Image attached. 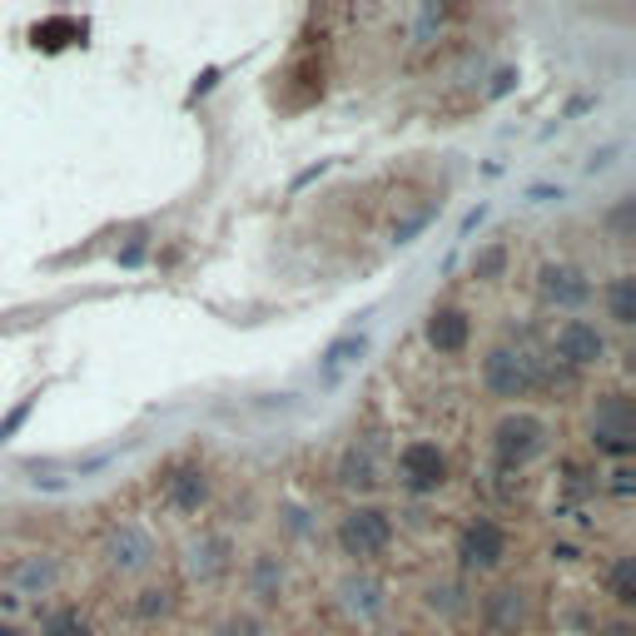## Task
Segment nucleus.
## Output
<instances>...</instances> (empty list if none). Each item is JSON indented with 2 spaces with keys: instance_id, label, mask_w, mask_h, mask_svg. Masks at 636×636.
I'll list each match as a JSON object with an SVG mask.
<instances>
[{
  "instance_id": "1",
  "label": "nucleus",
  "mask_w": 636,
  "mask_h": 636,
  "mask_svg": "<svg viewBox=\"0 0 636 636\" xmlns=\"http://www.w3.org/2000/svg\"><path fill=\"white\" fill-rule=\"evenodd\" d=\"M477 384H483L487 398L507 403V408H523V398L553 394L557 388V364L553 358H537L527 344H493L483 354Z\"/></svg>"
},
{
  "instance_id": "2",
  "label": "nucleus",
  "mask_w": 636,
  "mask_h": 636,
  "mask_svg": "<svg viewBox=\"0 0 636 636\" xmlns=\"http://www.w3.org/2000/svg\"><path fill=\"white\" fill-rule=\"evenodd\" d=\"M553 438H557V428L537 408H507L503 418L493 423V458L503 463L507 473H523V468H533L537 458L553 453Z\"/></svg>"
},
{
  "instance_id": "3",
  "label": "nucleus",
  "mask_w": 636,
  "mask_h": 636,
  "mask_svg": "<svg viewBox=\"0 0 636 636\" xmlns=\"http://www.w3.org/2000/svg\"><path fill=\"white\" fill-rule=\"evenodd\" d=\"M334 543H338V553H344V557H354L358 567H368V562H378V557L394 553L398 523H394V513H388V507L358 503V507H348V513L338 517Z\"/></svg>"
},
{
  "instance_id": "4",
  "label": "nucleus",
  "mask_w": 636,
  "mask_h": 636,
  "mask_svg": "<svg viewBox=\"0 0 636 636\" xmlns=\"http://www.w3.org/2000/svg\"><path fill=\"white\" fill-rule=\"evenodd\" d=\"M513 562V533L503 517H468V527L458 533V567L468 577H493Z\"/></svg>"
},
{
  "instance_id": "5",
  "label": "nucleus",
  "mask_w": 636,
  "mask_h": 636,
  "mask_svg": "<svg viewBox=\"0 0 636 636\" xmlns=\"http://www.w3.org/2000/svg\"><path fill=\"white\" fill-rule=\"evenodd\" d=\"M547 348H553V364L562 374H587V368H602L612 354L607 334H602L592 318L582 314H567L562 324H553V338H547Z\"/></svg>"
},
{
  "instance_id": "6",
  "label": "nucleus",
  "mask_w": 636,
  "mask_h": 636,
  "mask_svg": "<svg viewBox=\"0 0 636 636\" xmlns=\"http://www.w3.org/2000/svg\"><path fill=\"white\" fill-rule=\"evenodd\" d=\"M394 473H398V487L408 497H433V493H443L448 487V453H443V443L438 438H408L398 448V463H394Z\"/></svg>"
},
{
  "instance_id": "7",
  "label": "nucleus",
  "mask_w": 636,
  "mask_h": 636,
  "mask_svg": "<svg viewBox=\"0 0 636 636\" xmlns=\"http://www.w3.org/2000/svg\"><path fill=\"white\" fill-rule=\"evenodd\" d=\"M100 557L115 577H145V572L159 562V537L140 523V517H120V523L105 533Z\"/></svg>"
},
{
  "instance_id": "8",
  "label": "nucleus",
  "mask_w": 636,
  "mask_h": 636,
  "mask_svg": "<svg viewBox=\"0 0 636 636\" xmlns=\"http://www.w3.org/2000/svg\"><path fill=\"white\" fill-rule=\"evenodd\" d=\"M533 289H537V304H543V309H562V314H577L582 304L597 294L587 279V269H582V264H567V259L537 264Z\"/></svg>"
},
{
  "instance_id": "9",
  "label": "nucleus",
  "mask_w": 636,
  "mask_h": 636,
  "mask_svg": "<svg viewBox=\"0 0 636 636\" xmlns=\"http://www.w3.org/2000/svg\"><path fill=\"white\" fill-rule=\"evenodd\" d=\"M587 443L592 453H607V458H632V398L622 388L617 394H597Z\"/></svg>"
},
{
  "instance_id": "10",
  "label": "nucleus",
  "mask_w": 636,
  "mask_h": 636,
  "mask_svg": "<svg viewBox=\"0 0 636 636\" xmlns=\"http://www.w3.org/2000/svg\"><path fill=\"white\" fill-rule=\"evenodd\" d=\"M477 622H483V636H523L527 587L523 582H497V587L483 597V607H477Z\"/></svg>"
},
{
  "instance_id": "11",
  "label": "nucleus",
  "mask_w": 636,
  "mask_h": 636,
  "mask_svg": "<svg viewBox=\"0 0 636 636\" xmlns=\"http://www.w3.org/2000/svg\"><path fill=\"white\" fill-rule=\"evenodd\" d=\"M473 314L458 309V304H438V309H428V318H423V338H428V348L438 358H463L473 348Z\"/></svg>"
},
{
  "instance_id": "12",
  "label": "nucleus",
  "mask_w": 636,
  "mask_h": 636,
  "mask_svg": "<svg viewBox=\"0 0 636 636\" xmlns=\"http://www.w3.org/2000/svg\"><path fill=\"white\" fill-rule=\"evenodd\" d=\"M239 567V553H235V537L229 533H199L195 543L185 547V572L195 582H219V577H229V572Z\"/></svg>"
},
{
  "instance_id": "13",
  "label": "nucleus",
  "mask_w": 636,
  "mask_h": 636,
  "mask_svg": "<svg viewBox=\"0 0 636 636\" xmlns=\"http://www.w3.org/2000/svg\"><path fill=\"white\" fill-rule=\"evenodd\" d=\"M60 582H66V562L56 553H26L10 567V587H16L20 597H56Z\"/></svg>"
},
{
  "instance_id": "14",
  "label": "nucleus",
  "mask_w": 636,
  "mask_h": 636,
  "mask_svg": "<svg viewBox=\"0 0 636 636\" xmlns=\"http://www.w3.org/2000/svg\"><path fill=\"white\" fill-rule=\"evenodd\" d=\"M209 503V473L199 468V463H179V468H169L165 477V507L179 517H195L205 513Z\"/></svg>"
},
{
  "instance_id": "15",
  "label": "nucleus",
  "mask_w": 636,
  "mask_h": 636,
  "mask_svg": "<svg viewBox=\"0 0 636 636\" xmlns=\"http://www.w3.org/2000/svg\"><path fill=\"white\" fill-rule=\"evenodd\" d=\"M244 592L254 597V607H279L284 602V557L279 553H254L244 567Z\"/></svg>"
},
{
  "instance_id": "16",
  "label": "nucleus",
  "mask_w": 636,
  "mask_h": 636,
  "mask_svg": "<svg viewBox=\"0 0 636 636\" xmlns=\"http://www.w3.org/2000/svg\"><path fill=\"white\" fill-rule=\"evenodd\" d=\"M378 477H384V468H378V453L368 438L348 443L344 458H338V483L354 487V493H368V487H378Z\"/></svg>"
},
{
  "instance_id": "17",
  "label": "nucleus",
  "mask_w": 636,
  "mask_h": 636,
  "mask_svg": "<svg viewBox=\"0 0 636 636\" xmlns=\"http://www.w3.org/2000/svg\"><path fill=\"white\" fill-rule=\"evenodd\" d=\"M364 354H368V334H338L334 344L324 348V358H318V384L334 388L338 378H344Z\"/></svg>"
},
{
  "instance_id": "18",
  "label": "nucleus",
  "mask_w": 636,
  "mask_h": 636,
  "mask_svg": "<svg viewBox=\"0 0 636 636\" xmlns=\"http://www.w3.org/2000/svg\"><path fill=\"white\" fill-rule=\"evenodd\" d=\"M344 607L354 612L358 622H378L388 612V597H384V582L368 577V572H358V577L344 582Z\"/></svg>"
},
{
  "instance_id": "19",
  "label": "nucleus",
  "mask_w": 636,
  "mask_h": 636,
  "mask_svg": "<svg viewBox=\"0 0 636 636\" xmlns=\"http://www.w3.org/2000/svg\"><path fill=\"white\" fill-rule=\"evenodd\" d=\"M602 309L617 328H632L636 324V279L632 274H612L607 289H602Z\"/></svg>"
},
{
  "instance_id": "20",
  "label": "nucleus",
  "mask_w": 636,
  "mask_h": 636,
  "mask_svg": "<svg viewBox=\"0 0 636 636\" xmlns=\"http://www.w3.org/2000/svg\"><path fill=\"white\" fill-rule=\"evenodd\" d=\"M602 592H607L612 607L627 617L632 602H636V567H632V557H612L607 562V572H602Z\"/></svg>"
},
{
  "instance_id": "21",
  "label": "nucleus",
  "mask_w": 636,
  "mask_h": 636,
  "mask_svg": "<svg viewBox=\"0 0 636 636\" xmlns=\"http://www.w3.org/2000/svg\"><path fill=\"white\" fill-rule=\"evenodd\" d=\"M507 269H513V244L507 239H487L473 254V284H503Z\"/></svg>"
},
{
  "instance_id": "22",
  "label": "nucleus",
  "mask_w": 636,
  "mask_h": 636,
  "mask_svg": "<svg viewBox=\"0 0 636 636\" xmlns=\"http://www.w3.org/2000/svg\"><path fill=\"white\" fill-rule=\"evenodd\" d=\"M175 587H140L130 602V617L140 622V627H155V622H165L169 612H175Z\"/></svg>"
},
{
  "instance_id": "23",
  "label": "nucleus",
  "mask_w": 636,
  "mask_h": 636,
  "mask_svg": "<svg viewBox=\"0 0 636 636\" xmlns=\"http://www.w3.org/2000/svg\"><path fill=\"white\" fill-rule=\"evenodd\" d=\"M428 612H443V617H463V612H473V597L468 587H463V577H438L428 587Z\"/></svg>"
},
{
  "instance_id": "24",
  "label": "nucleus",
  "mask_w": 636,
  "mask_h": 636,
  "mask_svg": "<svg viewBox=\"0 0 636 636\" xmlns=\"http://www.w3.org/2000/svg\"><path fill=\"white\" fill-rule=\"evenodd\" d=\"M40 636H95V632L76 602H60V607H50L46 617H40Z\"/></svg>"
},
{
  "instance_id": "25",
  "label": "nucleus",
  "mask_w": 636,
  "mask_h": 636,
  "mask_svg": "<svg viewBox=\"0 0 636 636\" xmlns=\"http://www.w3.org/2000/svg\"><path fill=\"white\" fill-rule=\"evenodd\" d=\"M438 209H443V199H423L418 209H413V215H403V219H394V225H388V244H413L423 235V229L433 225V219H438Z\"/></svg>"
},
{
  "instance_id": "26",
  "label": "nucleus",
  "mask_w": 636,
  "mask_h": 636,
  "mask_svg": "<svg viewBox=\"0 0 636 636\" xmlns=\"http://www.w3.org/2000/svg\"><path fill=\"white\" fill-rule=\"evenodd\" d=\"M215 636H264V622L254 617V612H229L215 627Z\"/></svg>"
},
{
  "instance_id": "27",
  "label": "nucleus",
  "mask_w": 636,
  "mask_h": 636,
  "mask_svg": "<svg viewBox=\"0 0 636 636\" xmlns=\"http://www.w3.org/2000/svg\"><path fill=\"white\" fill-rule=\"evenodd\" d=\"M592 636H632V627H627V617L617 612V622H592Z\"/></svg>"
},
{
  "instance_id": "28",
  "label": "nucleus",
  "mask_w": 636,
  "mask_h": 636,
  "mask_svg": "<svg viewBox=\"0 0 636 636\" xmlns=\"http://www.w3.org/2000/svg\"><path fill=\"white\" fill-rule=\"evenodd\" d=\"M513 80H517V70H497L493 85H487V100H497V95H507V90H513Z\"/></svg>"
},
{
  "instance_id": "29",
  "label": "nucleus",
  "mask_w": 636,
  "mask_h": 636,
  "mask_svg": "<svg viewBox=\"0 0 636 636\" xmlns=\"http://www.w3.org/2000/svg\"><path fill=\"white\" fill-rule=\"evenodd\" d=\"M553 562L572 567V562H582V547H577V543H553Z\"/></svg>"
},
{
  "instance_id": "30",
  "label": "nucleus",
  "mask_w": 636,
  "mask_h": 636,
  "mask_svg": "<svg viewBox=\"0 0 636 636\" xmlns=\"http://www.w3.org/2000/svg\"><path fill=\"white\" fill-rule=\"evenodd\" d=\"M26 413H30V403H20V408H16V413H10V418H6V423H0V443H6V438H10V433H16V428H20V418H26Z\"/></svg>"
},
{
  "instance_id": "31",
  "label": "nucleus",
  "mask_w": 636,
  "mask_h": 636,
  "mask_svg": "<svg viewBox=\"0 0 636 636\" xmlns=\"http://www.w3.org/2000/svg\"><path fill=\"white\" fill-rule=\"evenodd\" d=\"M612 493H617V497H632V473H627V468L612 473Z\"/></svg>"
},
{
  "instance_id": "32",
  "label": "nucleus",
  "mask_w": 636,
  "mask_h": 636,
  "mask_svg": "<svg viewBox=\"0 0 636 636\" xmlns=\"http://www.w3.org/2000/svg\"><path fill=\"white\" fill-rule=\"evenodd\" d=\"M553 195L562 199V185H557V189H553V185H537V189H527V199H533V205H547V199H553Z\"/></svg>"
},
{
  "instance_id": "33",
  "label": "nucleus",
  "mask_w": 636,
  "mask_h": 636,
  "mask_svg": "<svg viewBox=\"0 0 636 636\" xmlns=\"http://www.w3.org/2000/svg\"><path fill=\"white\" fill-rule=\"evenodd\" d=\"M612 155H617V145H607L602 155H592V159H587V169H592V175H597V169H607V165H612Z\"/></svg>"
},
{
  "instance_id": "34",
  "label": "nucleus",
  "mask_w": 636,
  "mask_h": 636,
  "mask_svg": "<svg viewBox=\"0 0 636 636\" xmlns=\"http://www.w3.org/2000/svg\"><path fill=\"white\" fill-rule=\"evenodd\" d=\"M140 259H145V239H135V244H130V249H125V254H120V264H140Z\"/></svg>"
},
{
  "instance_id": "35",
  "label": "nucleus",
  "mask_w": 636,
  "mask_h": 636,
  "mask_svg": "<svg viewBox=\"0 0 636 636\" xmlns=\"http://www.w3.org/2000/svg\"><path fill=\"white\" fill-rule=\"evenodd\" d=\"M483 215H487V209H483V205H477V209H473V215H468V219H463V235H468V229H477V225H483Z\"/></svg>"
},
{
  "instance_id": "36",
  "label": "nucleus",
  "mask_w": 636,
  "mask_h": 636,
  "mask_svg": "<svg viewBox=\"0 0 636 636\" xmlns=\"http://www.w3.org/2000/svg\"><path fill=\"white\" fill-rule=\"evenodd\" d=\"M0 636H26V632H20L16 622H0Z\"/></svg>"
}]
</instances>
